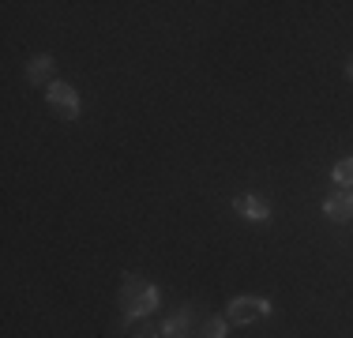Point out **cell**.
Returning a JSON list of instances; mask_svg holds the SVG:
<instances>
[{
  "label": "cell",
  "instance_id": "obj_1",
  "mask_svg": "<svg viewBox=\"0 0 353 338\" xmlns=\"http://www.w3.org/2000/svg\"><path fill=\"white\" fill-rule=\"evenodd\" d=\"M158 301H162V293H158L154 282H143L139 275H124L121 293H117V304L124 308V319H121L117 331H128V327L139 324V319H147L150 312L158 308Z\"/></svg>",
  "mask_w": 353,
  "mask_h": 338
},
{
  "label": "cell",
  "instance_id": "obj_2",
  "mask_svg": "<svg viewBox=\"0 0 353 338\" xmlns=\"http://www.w3.org/2000/svg\"><path fill=\"white\" fill-rule=\"evenodd\" d=\"M46 101H49V109H53V117H61V121H79V113H83V98L72 83H61V79L49 83Z\"/></svg>",
  "mask_w": 353,
  "mask_h": 338
},
{
  "label": "cell",
  "instance_id": "obj_3",
  "mask_svg": "<svg viewBox=\"0 0 353 338\" xmlns=\"http://www.w3.org/2000/svg\"><path fill=\"white\" fill-rule=\"evenodd\" d=\"M271 316V301L267 297H252V293H245V297H233L230 304H225V319H230L233 327H248L256 324V319Z\"/></svg>",
  "mask_w": 353,
  "mask_h": 338
},
{
  "label": "cell",
  "instance_id": "obj_4",
  "mask_svg": "<svg viewBox=\"0 0 353 338\" xmlns=\"http://www.w3.org/2000/svg\"><path fill=\"white\" fill-rule=\"evenodd\" d=\"M199 312L196 304H184L181 312H173L170 319L162 324V338H199Z\"/></svg>",
  "mask_w": 353,
  "mask_h": 338
},
{
  "label": "cell",
  "instance_id": "obj_5",
  "mask_svg": "<svg viewBox=\"0 0 353 338\" xmlns=\"http://www.w3.org/2000/svg\"><path fill=\"white\" fill-rule=\"evenodd\" d=\"M323 215L331 222H353V188H334L323 199Z\"/></svg>",
  "mask_w": 353,
  "mask_h": 338
},
{
  "label": "cell",
  "instance_id": "obj_6",
  "mask_svg": "<svg viewBox=\"0 0 353 338\" xmlns=\"http://www.w3.org/2000/svg\"><path fill=\"white\" fill-rule=\"evenodd\" d=\"M233 210H237L245 222H252V226H267V222H271V207H267L259 196H241L237 203H233Z\"/></svg>",
  "mask_w": 353,
  "mask_h": 338
},
{
  "label": "cell",
  "instance_id": "obj_7",
  "mask_svg": "<svg viewBox=\"0 0 353 338\" xmlns=\"http://www.w3.org/2000/svg\"><path fill=\"white\" fill-rule=\"evenodd\" d=\"M53 72H57L53 53H38L34 61L27 64V79H30V83H38V87H49V83H57V79H53Z\"/></svg>",
  "mask_w": 353,
  "mask_h": 338
},
{
  "label": "cell",
  "instance_id": "obj_8",
  "mask_svg": "<svg viewBox=\"0 0 353 338\" xmlns=\"http://www.w3.org/2000/svg\"><path fill=\"white\" fill-rule=\"evenodd\" d=\"M225 331H230L225 316H203V324H199V338H225Z\"/></svg>",
  "mask_w": 353,
  "mask_h": 338
},
{
  "label": "cell",
  "instance_id": "obj_9",
  "mask_svg": "<svg viewBox=\"0 0 353 338\" xmlns=\"http://www.w3.org/2000/svg\"><path fill=\"white\" fill-rule=\"evenodd\" d=\"M331 177H334V184H339V188H353V155L339 158L334 169H331Z\"/></svg>",
  "mask_w": 353,
  "mask_h": 338
},
{
  "label": "cell",
  "instance_id": "obj_10",
  "mask_svg": "<svg viewBox=\"0 0 353 338\" xmlns=\"http://www.w3.org/2000/svg\"><path fill=\"white\" fill-rule=\"evenodd\" d=\"M132 338H162V331H158L154 324H147V319H143L136 331H132Z\"/></svg>",
  "mask_w": 353,
  "mask_h": 338
},
{
  "label": "cell",
  "instance_id": "obj_11",
  "mask_svg": "<svg viewBox=\"0 0 353 338\" xmlns=\"http://www.w3.org/2000/svg\"><path fill=\"white\" fill-rule=\"evenodd\" d=\"M346 75H350V83H353V57H350V64H346Z\"/></svg>",
  "mask_w": 353,
  "mask_h": 338
}]
</instances>
